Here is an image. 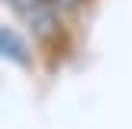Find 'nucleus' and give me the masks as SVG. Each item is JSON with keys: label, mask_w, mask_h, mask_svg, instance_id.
<instances>
[{"label": "nucleus", "mask_w": 132, "mask_h": 129, "mask_svg": "<svg viewBox=\"0 0 132 129\" xmlns=\"http://www.w3.org/2000/svg\"><path fill=\"white\" fill-rule=\"evenodd\" d=\"M0 55H3L6 61L23 64V68H29V64H32V52H29V45H26L23 36H19L16 29H10V26H0Z\"/></svg>", "instance_id": "nucleus-1"}, {"label": "nucleus", "mask_w": 132, "mask_h": 129, "mask_svg": "<svg viewBox=\"0 0 132 129\" xmlns=\"http://www.w3.org/2000/svg\"><path fill=\"white\" fill-rule=\"evenodd\" d=\"M26 19H29L32 32H36L39 39H48L52 32L58 29V19H55V13H52V10H48L45 3H39V6H36V10H32V13H29Z\"/></svg>", "instance_id": "nucleus-2"}, {"label": "nucleus", "mask_w": 132, "mask_h": 129, "mask_svg": "<svg viewBox=\"0 0 132 129\" xmlns=\"http://www.w3.org/2000/svg\"><path fill=\"white\" fill-rule=\"evenodd\" d=\"M55 3H58V6H61V10H74V6H77V3H81V0H55Z\"/></svg>", "instance_id": "nucleus-4"}, {"label": "nucleus", "mask_w": 132, "mask_h": 129, "mask_svg": "<svg viewBox=\"0 0 132 129\" xmlns=\"http://www.w3.org/2000/svg\"><path fill=\"white\" fill-rule=\"evenodd\" d=\"M39 3H45V0H13V6H16L19 13H26V16H29V13L36 10Z\"/></svg>", "instance_id": "nucleus-3"}]
</instances>
